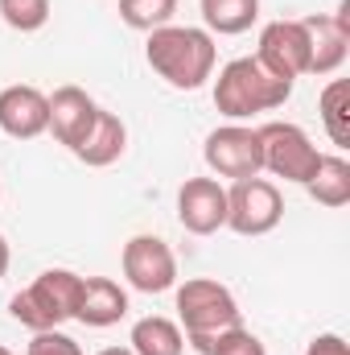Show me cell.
I'll return each instance as SVG.
<instances>
[{"instance_id": "cell-1", "label": "cell", "mask_w": 350, "mask_h": 355, "mask_svg": "<svg viewBox=\"0 0 350 355\" xmlns=\"http://www.w3.org/2000/svg\"><path fill=\"white\" fill-rule=\"evenodd\" d=\"M145 62L174 91H198L214 79L219 46H214V33L198 25H161L145 42Z\"/></svg>"}, {"instance_id": "cell-2", "label": "cell", "mask_w": 350, "mask_h": 355, "mask_svg": "<svg viewBox=\"0 0 350 355\" xmlns=\"http://www.w3.org/2000/svg\"><path fill=\"white\" fill-rule=\"evenodd\" d=\"M174 289H177L174 297L177 327L185 335V347H194L198 355H206V347L223 331L243 322V310H239L235 293L223 281H214V277H190V281H181Z\"/></svg>"}, {"instance_id": "cell-3", "label": "cell", "mask_w": 350, "mask_h": 355, "mask_svg": "<svg viewBox=\"0 0 350 355\" xmlns=\"http://www.w3.org/2000/svg\"><path fill=\"white\" fill-rule=\"evenodd\" d=\"M288 95H293V83L276 79L260 58H231L214 79V107L235 124H243L260 112L284 107Z\"/></svg>"}, {"instance_id": "cell-4", "label": "cell", "mask_w": 350, "mask_h": 355, "mask_svg": "<svg viewBox=\"0 0 350 355\" xmlns=\"http://www.w3.org/2000/svg\"><path fill=\"white\" fill-rule=\"evenodd\" d=\"M79 293H83V277L75 268H46L21 293H12L8 314L29 331H58L62 322L75 318Z\"/></svg>"}, {"instance_id": "cell-5", "label": "cell", "mask_w": 350, "mask_h": 355, "mask_svg": "<svg viewBox=\"0 0 350 355\" xmlns=\"http://www.w3.org/2000/svg\"><path fill=\"white\" fill-rule=\"evenodd\" d=\"M256 132H260L264 174L284 178V182H297V186H305V182L313 178L317 162H322V153H317V145L309 141V132H305L301 124L268 120V124H260Z\"/></svg>"}, {"instance_id": "cell-6", "label": "cell", "mask_w": 350, "mask_h": 355, "mask_svg": "<svg viewBox=\"0 0 350 355\" xmlns=\"http://www.w3.org/2000/svg\"><path fill=\"white\" fill-rule=\"evenodd\" d=\"M284 219V194L272 178H243L227 186V227L235 236H268Z\"/></svg>"}, {"instance_id": "cell-7", "label": "cell", "mask_w": 350, "mask_h": 355, "mask_svg": "<svg viewBox=\"0 0 350 355\" xmlns=\"http://www.w3.org/2000/svg\"><path fill=\"white\" fill-rule=\"evenodd\" d=\"M206 170L214 178L227 182H243V178H260L264 174V157H260V132L252 124H223L206 137L202 145Z\"/></svg>"}, {"instance_id": "cell-8", "label": "cell", "mask_w": 350, "mask_h": 355, "mask_svg": "<svg viewBox=\"0 0 350 355\" xmlns=\"http://www.w3.org/2000/svg\"><path fill=\"white\" fill-rule=\"evenodd\" d=\"M120 268H124V281L136 289V293H169L177 285V257L174 248L161 240V236H132L120 252Z\"/></svg>"}, {"instance_id": "cell-9", "label": "cell", "mask_w": 350, "mask_h": 355, "mask_svg": "<svg viewBox=\"0 0 350 355\" xmlns=\"http://www.w3.org/2000/svg\"><path fill=\"white\" fill-rule=\"evenodd\" d=\"M256 58L276 79H288V83H297L301 75H309V29H305V21L301 17L268 21L260 29Z\"/></svg>"}, {"instance_id": "cell-10", "label": "cell", "mask_w": 350, "mask_h": 355, "mask_svg": "<svg viewBox=\"0 0 350 355\" xmlns=\"http://www.w3.org/2000/svg\"><path fill=\"white\" fill-rule=\"evenodd\" d=\"M177 223L190 236H214L227 227V186L219 178H185L177 190Z\"/></svg>"}, {"instance_id": "cell-11", "label": "cell", "mask_w": 350, "mask_h": 355, "mask_svg": "<svg viewBox=\"0 0 350 355\" xmlns=\"http://www.w3.org/2000/svg\"><path fill=\"white\" fill-rule=\"evenodd\" d=\"M301 21L309 29V75L342 71L350 54V0H342L338 12H313Z\"/></svg>"}, {"instance_id": "cell-12", "label": "cell", "mask_w": 350, "mask_h": 355, "mask_svg": "<svg viewBox=\"0 0 350 355\" xmlns=\"http://www.w3.org/2000/svg\"><path fill=\"white\" fill-rule=\"evenodd\" d=\"M50 128V95L29 83L0 91V132L12 141H37Z\"/></svg>"}, {"instance_id": "cell-13", "label": "cell", "mask_w": 350, "mask_h": 355, "mask_svg": "<svg viewBox=\"0 0 350 355\" xmlns=\"http://www.w3.org/2000/svg\"><path fill=\"white\" fill-rule=\"evenodd\" d=\"M95 116H99V103H95L83 87L66 83V87H58L50 95V128H46V132H54V141L75 153V149L87 141Z\"/></svg>"}, {"instance_id": "cell-14", "label": "cell", "mask_w": 350, "mask_h": 355, "mask_svg": "<svg viewBox=\"0 0 350 355\" xmlns=\"http://www.w3.org/2000/svg\"><path fill=\"white\" fill-rule=\"evenodd\" d=\"M124 318H128V289L120 281H111V277H83L75 322L95 327V331H107V327H116Z\"/></svg>"}, {"instance_id": "cell-15", "label": "cell", "mask_w": 350, "mask_h": 355, "mask_svg": "<svg viewBox=\"0 0 350 355\" xmlns=\"http://www.w3.org/2000/svg\"><path fill=\"white\" fill-rule=\"evenodd\" d=\"M124 149H128V124H124L116 112L99 107L87 141L75 149V157H79L83 166H91V170H103V166H116V162L124 157Z\"/></svg>"}, {"instance_id": "cell-16", "label": "cell", "mask_w": 350, "mask_h": 355, "mask_svg": "<svg viewBox=\"0 0 350 355\" xmlns=\"http://www.w3.org/2000/svg\"><path fill=\"white\" fill-rule=\"evenodd\" d=\"M305 194H309L317 207H330V211L347 207L350 202V162L342 153H322L313 178L305 182Z\"/></svg>"}, {"instance_id": "cell-17", "label": "cell", "mask_w": 350, "mask_h": 355, "mask_svg": "<svg viewBox=\"0 0 350 355\" xmlns=\"http://www.w3.org/2000/svg\"><path fill=\"white\" fill-rule=\"evenodd\" d=\"M128 347L136 355H185V335H181V327H177L174 318L149 314V318L132 322Z\"/></svg>"}, {"instance_id": "cell-18", "label": "cell", "mask_w": 350, "mask_h": 355, "mask_svg": "<svg viewBox=\"0 0 350 355\" xmlns=\"http://www.w3.org/2000/svg\"><path fill=\"white\" fill-rule=\"evenodd\" d=\"M206 33L219 37H239L260 21V0H198Z\"/></svg>"}, {"instance_id": "cell-19", "label": "cell", "mask_w": 350, "mask_h": 355, "mask_svg": "<svg viewBox=\"0 0 350 355\" xmlns=\"http://www.w3.org/2000/svg\"><path fill=\"white\" fill-rule=\"evenodd\" d=\"M347 99H350V87L347 79H330L326 91H322V124H326V132H330V141L338 145V149H347L350 145V124H347Z\"/></svg>"}, {"instance_id": "cell-20", "label": "cell", "mask_w": 350, "mask_h": 355, "mask_svg": "<svg viewBox=\"0 0 350 355\" xmlns=\"http://www.w3.org/2000/svg\"><path fill=\"white\" fill-rule=\"evenodd\" d=\"M177 0H120V21L136 33H153L161 25H174Z\"/></svg>"}, {"instance_id": "cell-21", "label": "cell", "mask_w": 350, "mask_h": 355, "mask_svg": "<svg viewBox=\"0 0 350 355\" xmlns=\"http://www.w3.org/2000/svg\"><path fill=\"white\" fill-rule=\"evenodd\" d=\"M50 0H0V21L17 33H37L50 21Z\"/></svg>"}, {"instance_id": "cell-22", "label": "cell", "mask_w": 350, "mask_h": 355, "mask_svg": "<svg viewBox=\"0 0 350 355\" xmlns=\"http://www.w3.org/2000/svg\"><path fill=\"white\" fill-rule=\"evenodd\" d=\"M206 355H268L260 343V335H252L243 322L239 327H231V331H223L210 347H206Z\"/></svg>"}, {"instance_id": "cell-23", "label": "cell", "mask_w": 350, "mask_h": 355, "mask_svg": "<svg viewBox=\"0 0 350 355\" xmlns=\"http://www.w3.org/2000/svg\"><path fill=\"white\" fill-rule=\"evenodd\" d=\"M25 355H83V347L58 327V331H33V339H29Z\"/></svg>"}, {"instance_id": "cell-24", "label": "cell", "mask_w": 350, "mask_h": 355, "mask_svg": "<svg viewBox=\"0 0 350 355\" xmlns=\"http://www.w3.org/2000/svg\"><path fill=\"white\" fill-rule=\"evenodd\" d=\"M305 355H350V352H347V339H342V335L326 331V335L309 339V347H305Z\"/></svg>"}, {"instance_id": "cell-25", "label": "cell", "mask_w": 350, "mask_h": 355, "mask_svg": "<svg viewBox=\"0 0 350 355\" xmlns=\"http://www.w3.org/2000/svg\"><path fill=\"white\" fill-rule=\"evenodd\" d=\"M8 265H12V252H8V240L0 236V281H4V272H8Z\"/></svg>"}, {"instance_id": "cell-26", "label": "cell", "mask_w": 350, "mask_h": 355, "mask_svg": "<svg viewBox=\"0 0 350 355\" xmlns=\"http://www.w3.org/2000/svg\"><path fill=\"white\" fill-rule=\"evenodd\" d=\"M99 355H136V352H132V347H103Z\"/></svg>"}, {"instance_id": "cell-27", "label": "cell", "mask_w": 350, "mask_h": 355, "mask_svg": "<svg viewBox=\"0 0 350 355\" xmlns=\"http://www.w3.org/2000/svg\"><path fill=\"white\" fill-rule=\"evenodd\" d=\"M0 355H12V352H8V347H0Z\"/></svg>"}]
</instances>
